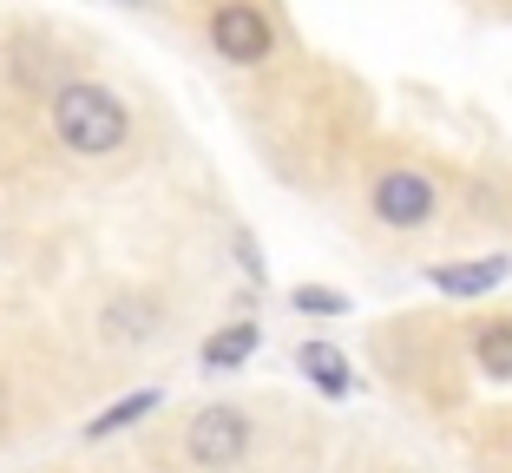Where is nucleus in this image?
<instances>
[{
	"label": "nucleus",
	"instance_id": "1",
	"mask_svg": "<svg viewBox=\"0 0 512 473\" xmlns=\"http://www.w3.org/2000/svg\"><path fill=\"white\" fill-rule=\"evenodd\" d=\"M53 132H60L66 152L79 158H106L125 145V132H132V112L119 106V92L92 86V79H66L60 92H53Z\"/></svg>",
	"mask_w": 512,
	"mask_h": 473
},
{
	"label": "nucleus",
	"instance_id": "2",
	"mask_svg": "<svg viewBox=\"0 0 512 473\" xmlns=\"http://www.w3.org/2000/svg\"><path fill=\"white\" fill-rule=\"evenodd\" d=\"M368 211H375V224H388V230H427L440 217V184L427 178V171H414V165H388L375 184H368Z\"/></svg>",
	"mask_w": 512,
	"mask_h": 473
},
{
	"label": "nucleus",
	"instance_id": "3",
	"mask_svg": "<svg viewBox=\"0 0 512 473\" xmlns=\"http://www.w3.org/2000/svg\"><path fill=\"white\" fill-rule=\"evenodd\" d=\"M184 454H191V467H204V473H230L243 454H250V414L230 408V401L197 408L191 428H184Z\"/></svg>",
	"mask_w": 512,
	"mask_h": 473
},
{
	"label": "nucleus",
	"instance_id": "4",
	"mask_svg": "<svg viewBox=\"0 0 512 473\" xmlns=\"http://www.w3.org/2000/svg\"><path fill=\"white\" fill-rule=\"evenodd\" d=\"M211 46L230 66H263L276 53V27L263 20V7H250V0H224V7L211 14Z\"/></svg>",
	"mask_w": 512,
	"mask_h": 473
},
{
	"label": "nucleus",
	"instance_id": "5",
	"mask_svg": "<svg viewBox=\"0 0 512 473\" xmlns=\"http://www.w3.org/2000/svg\"><path fill=\"white\" fill-rule=\"evenodd\" d=\"M506 276H512V257H506V250H493V257L440 263V270H427V283H434V290H447V296H486V290H499Z\"/></svg>",
	"mask_w": 512,
	"mask_h": 473
},
{
	"label": "nucleus",
	"instance_id": "6",
	"mask_svg": "<svg viewBox=\"0 0 512 473\" xmlns=\"http://www.w3.org/2000/svg\"><path fill=\"white\" fill-rule=\"evenodd\" d=\"M473 362L493 382H512V316H493V322L473 329Z\"/></svg>",
	"mask_w": 512,
	"mask_h": 473
},
{
	"label": "nucleus",
	"instance_id": "7",
	"mask_svg": "<svg viewBox=\"0 0 512 473\" xmlns=\"http://www.w3.org/2000/svg\"><path fill=\"white\" fill-rule=\"evenodd\" d=\"M296 368L322 388V395H348V388H355V375H348L342 349H329V342H302V349H296Z\"/></svg>",
	"mask_w": 512,
	"mask_h": 473
},
{
	"label": "nucleus",
	"instance_id": "8",
	"mask_svg": "<svg viewBox=\"0 0 512 473\" xmlns=\"http://www.w3.org/2000/svg\"><path fill=\"white\" fill-rule=\"evenodd\" d=\"M256 342H263V329H256V322H230V329H217V336L204 342V368H211V375L243 368L256 355Z\"/></svg>",
	"mask_w": 512,
	"mask_h": 473
},
{
	"label": "nucleus",
	"instance_id": "9",
	"mask_svg": "<svg viewBox=\"0 0 512 473\" xmlns=\"http://www.w3.org/2000/svg\"><path fill=\"white\" fill-rule=\"evenodd\" d=\"M151 408H158V388H138V395L132 401H119V408H106V414H99V421H92V441H106V434H119V428H132V421H138V414H151Z\"/></svg>",
	"mask_w": 512,
	"mask_h": 473
},
{
	"label": "nucleus",
	"instance_id": "10",
	"mask_svg": "<svg viewBox=\"0 0 512 473\" xmlns=\"http://www.w3.org/2000/svg\"><path fill=\"white\" fill-rule=\"evenodd\" d=\"M106 329H112V336H132V342H138V336H151V329H158V316H151V303H119Z\"/></svg>",
	"mask_w": 512,
	"mask_h": 473
},
{
	"label": "nucleus",
	"instance_id": "11",
	"mask_svg": "<svg viewBox=\"0 0 512 473\" xmlns=\"http://www.w3.org/2000/svg\"><path fill=\"white\" fill-rule=\"evenodd\" d=\"M289 303H296V309H309V316H348V303H342V296H335V290H316V283H302V290L289 296Z\"/></svg>",
	"mask_w": 512,
	"mask_h": 473
},
{
	"label": "nucleus",
	"instance_id": "12",
	"mask_svg": "<svg viewBox=\"0 0 512 473\" xmlns=\"http://www.w3.org/2000/svg\"><path fill=\"white\" fill-rule=\"evenodd\" d=\"M119 7H151V0H119Z\"/></svg>",
	"mask_w": 512,
	"mask_h": 473
}]
</instances>
